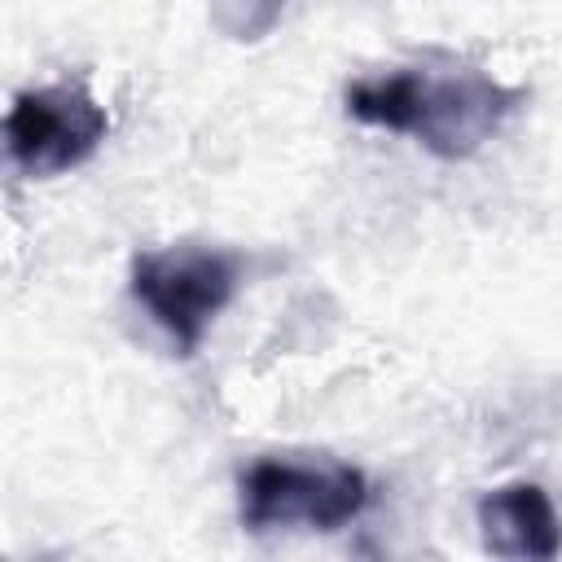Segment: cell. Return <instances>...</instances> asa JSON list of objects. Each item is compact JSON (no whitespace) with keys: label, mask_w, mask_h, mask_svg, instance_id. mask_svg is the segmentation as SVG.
I'll return each instance as SVG.
<instances>
[{"label":"cell","mask_w":562,"mask_h":562,"mask_svg":"<svg viewBox=\"0 0 562 562\" xmlns=\"http://www.w3.org/2000/svg\"><path fill=\"white\" fill-rule=\"evenodd\" d=\"M342 101L356 123L413 136L435 158L457 162L479 154L522 110L527 92L483 75L479 66L443 57L439 70L430 61H417L373 79H356Z\"/></svg>","instance_id":"6da1fadb"},{"label":"cell","mask_w":562,"mask_h":562,"mask_svg":"<svg viewBox=\"0 0 562 562\" xmlns=\"http://www.w3.org/2000/svg\"><path fill=\"white\" fill-rule=\"evenodd\" d=\"M373 487L347 461L259 457L237 479V514L250 536L268 531H338L364 514Z\"/></svg>","instance_id":"7a4b0ae2"},{"label":"cell","mask_w":562,"mask_h":562,"mask_svg":"<svg viewBox=\"0 0 562 562\" xmlns=\"http://www.w3.org/2000/svg\"><path fill=\"white\" fill-rule=\"evenodd\" d=\"M246 255L224 246H162L140 250L127 272L132 299L167 334L180 356H193L215 316L237 299Z\"/></svg>","instance_id":"3957f363"},{"label":"cell","mask_w":562,"mask_h":562,"mask_svg":"<svg viewBox=\"0 0 562 562\" xmlns=\"http://www.w3.org/2000/svg\"><path fill=\"white\" fill-rule=\"evenodd\" d=\"M110 132L105 105L83 83H48L13 97L4 114V149L18 176L53 180L88 162Z\"/></svg>","instance_id":"277c9868"},{"label":"cell","mask_w":562,"mask_h":562,"mask_svg":"<svg viewBox=\"0 0 562 562\" xmlns=\"http://www.w3.org/2000/svg\"><path fill=\"white\" fill-rule=\"evenodd\" d=\"M483 549L496 558H558L562 553V518L540 483H505L487 492L474 509Z\"/></svg>","instance_id":"5b68a950"},{"label":"cell","mask_w":562,"mask_h":562,"mask_svg":"<svg viewBox=\"0 0 562 562\" xmlns=\"http://www.w3.org/2000/svg\"><path fill=\"white\" fill-rule=\"evenodd\" d=\"M281 9H285V0H211V22L228 40L255 44L281 22Z\"/></svg>","instance_id":"8992f818"}]
</instances>
